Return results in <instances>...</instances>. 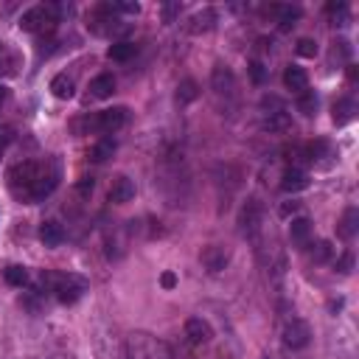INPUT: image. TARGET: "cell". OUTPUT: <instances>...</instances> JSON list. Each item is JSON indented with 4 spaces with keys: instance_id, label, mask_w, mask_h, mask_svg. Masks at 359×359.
<instances>
[{
    "instance_id": "1",
    "label": "cell",
    "mask_w": 359,
    "mask_h": 359,
    "mask_svg": "<svg viewBox=\"0 0 359 359\" xmlns=\"http://www.w3.org/2000/svg\"><path fill=\"white\" fill-rule=\"evenodd\" d=\"M42 286L56 295L59 304H76L79 297L87 292V281L73 273H42Z\"/></svg>"
},
{
    "instance_id": "2",
    "label": "cell",
    "mask_w": 359,
    "mask_h": 359,
    "mask_svg": "<svg viewBox=\"0 0 359 359\" xmlns=\"http://www.w3.org/2000/svg\"><path fill=\"white\" fill-rule=\"evenodd\" d=\"M40 171H42V163H34V160L14 163V166L6 171V180H9V188H12V194L28 202V194H32V186L37 183Z\"/></svg>"
},
{
    "instance_id": "3",
    "label": "cell",
    "mask_w": 359,
    "mask_h": 359,
    "mask_svg": "<svg viewBox=\"0 0 359 359\" xmlns=\"http://www.w3.org/2000/svg\"><path fill=\"white\" fill-rule=\"evenodd\" d=\"M127 124V107H110V110H101L96 112L93 118H84V121H76L73 127L82 132V129H93V132H104V135H112Z\"/></svg>"
},
{
    "instance_id": "4",
    "label": "cell",
    "mask_w": 359,
    "mask_h": 359,
    "mask_svg": "<svg viewBox=\"0 0 359 359\" xmlns=\"http://www.w3.org/2000/svg\"><path fill=\"white\" fill-rule=\"evenodd\" d=\"M127 359H171V348L149 334L129 337V356Z\"/></svg>"
},
{
    "instance_id": "5",
    "label": "cell",
    "mask_w": 359,
    "mask_h": 359,
    "mask_svg": "<svg viewBox=\"0 0 359 359\" xmlns=\"http://www.w3.org/2000/svg\"><path fill=\"white\" fill-rule=\"evenodd\" d=\"M56 9L53 6H34V9H28V12H23V17H20V32H53L56 28Z\"/></svg>"
},
{
    "instance_id": "6",
    "label": "cell",
    "mask_w": 359,
    "mask_h": 359,
    "mask_svg": "<svg viewBox=\"0 0 359 359\" xmlns=\"http://www.w3.org/2000/svg\"><path fill=\"white\" fill-rule=\"evenodd\" d=\"M261 222H264V205L258 197H250L242 205V211H238V230L245 236H256L261 230Z\"/></svg>"
},
{
    "instance_id": "7",
    "label": "cell",
    "mask_w": 359,
    "mask_h": 359,
    "mask_svg": "<svg viewBox=\"0 0 359 359\" xmlns=\"http://www.w3.org/2000/svg\"><path fill=\"white\" fill-rule=\"evenodd\" d=\"M312 343V328L306 320L301 317H292L286 325H284V345L289 351H304L306 345Z\"/></svg>"
},
{
    "instance_id": "8",
    "label": "cell",
    "mask_w": 359,
    "mask_h": 359,
    "mask_svg": "<svg viewBox=\"0 0 359 359\" xmlns=\"http://www.w3.org/2000/svg\"><path fill=\"white\" fill-rule=\"evenodd\" d=\"M59 186V166H42L40 177H37V183L32 186V194H28V202H40L45 197H51Z\"/></svg>"
},
{
    "instance_id": "9",
    "label": "cell",
    "mask_w": 359,
    "mask_h": 359,
    "mask_svg": "<svg viewBox=\"0 0 359 359\" xmlns=\"http://www.w3.org/2000/svg\"><path fill=\"white\" fill-rule=\"evenodd\" d=\"M183 332H186V340H188L191 345H208V343L214 340V328H211V323L202 320V317H188Z\"/></svg>"
},
{
    "instance_id": "10",
    "label": "cell",
    "mask_w": 359,
    "mask_h": 359,
    "mask_svg": "<svg viewBox=\"0 0 359 359\" xmlns=\"http://www.w3.org/2000/svg\"><path fill=\"white\" fill-rule=\"evenodd\" d=\"M199 261L202 267L208 269V273H222V269L230 264V253L219 245H208L202 253H199Z\"/></svg>"
},
{
    "instance_id": "11",
    "label": "cell",
    "mask_w": 359,
    "mask_h": 359,
    "mask_svg": "<svg viewBox=\"0 0 359 359\" xmlns=\"http://www.w3.org/2000/svg\"><path fill=\"white\" fill-rule=\"evenodd\" d=\"M135 199V183L129 177H115L112 180V186H110V202H115V205H127V202H132Z\"/></svg>"
},
{
    "instance_id": "12",
    "label": "cell",
    "mask_w": 359,
    "mask_h": 359,
    "mask_svg": "<svg viewBox=\"0 0 359 359\" xmlns=\"http://www.w3.org/2000/svg\"><path fill=\"white\" fill-rule=\"evenodd\" d=\"M281 188H284L286 194H297V191L309 188V174H306L304 169H297V166H289V169L284 171V177H281Z\"/></svg>"
},
{
    "instance_id": "13",
    "label": "cell",
    "mask_w": 359,
    "mask_h": 359,
    "mask_svg": "<svg viewBox=\"0 0 359 359\" xmlns=\"http://www.w3.org/2000/svg\"><path fill=\"white\" fill-rule=\"evenodd\" d=\"M211 87L216 90L219 96H230L233 90H236V76L227 65H216L214 73H211Z\"/></svg>"
},
{
    "instance_id": "14",
    "label": "cell",
    "mask_w": 359,
    "mask_h": 359,
    "mask_svg": "<svg viewBox=\"0 0 359 359\" xmlns=\"http://www.w3.org/2000/svg\"><path fill=\"white\" fill-rule=\"evenodd\" d=\"M284 84H286V90H292V93L301 96L304 90H309V73L304 68H297V65H289L284 71Z\"/></svg>"
},
{
    "instance_id": "15",
    "label": "cell",
    "mask_w": 359,
    "mask_h": 359,
    "mask_svg": "<svg viewBox=\"0 0 359 359\" xmlns=\"http://www.w3.org/2000/svg\"><path fill=\"white\" fill-rule=\"evenodd\" d=\"M40 242H42L45 247H59V245L65 242V230H62V225L53 222V219H45V222L40 225Z\"/></svg>"
},
{
    "instance_id": "16",
    "label": "cell",
    "mask_w": 359,
    "mask_h": 359,
    "mask_svg": "<svg viewBox=\"0 0 359 359\" xmlns=\"http://www.w3.org/2000/svg\"><path fill=\"white\" fill-rule=\"evenodd\" d=\"M112 93H115V76L112 73H99L93 82H90V96L110 99Z\"/></svg>"
},
{
    "instance_id": "17",
    "label": "cell",
    "mask_w": 359,
    "mask_h": 359,
    "mask_svg": "<svg viewBox=\"0 0 359 359\" xmlns=\"http://www.w3.org/2000/svg\"><path fill=\"white\" fill-rule=\"evenodd\" d=\"M337 233H340V238H354L356 233H359V208H345V214H343V219H340V227H337Z\"/></svg>"
},
{
    "instance_id": "18",
    "label": "cell",
    "mask_w": 359,
    "mask_h": 359,
    "mask_svg": "<svg viewBox=\"0 0 359 359\" xmlns=\"http://www.w3.org/2000/svg\"><path fill=\"white\" fill-rule=\"evenodd\" d=\"M309 236H312V219L309 216H292L289 222V238L297 245H304L309 242Z\"/></svg>"
},
{
    "instance_id": "19",
    "label": "cell",
    "mask_w": 359,
    "mask_h": 359,
    "mask_svg": "<svg viewBox=\"0 0 359 359\" xmlns=\"http://www.w3.org/2000/svg\"><path fill=\"white\" fill-rule=\"evenodd\" d=\"M51 93H53L56 99L68 101V99H73V93H76V84H73V79H71L68 73H59V76L51 79Z\"/></svg>"
},
{
    "instance_id": "20",
    "label": "cell",
    "mask_w": 359,
    "mask_h": 359,
    "mask_svg": "<svg viewBox=\"0 0 359 359\" xmlns=\"http://www.w3.org/2000/svg\"><path fill=\"white\" fill-rule=\"evenodd\" d=\"M216 25V12L214 9H202L191 17V34H205V32H211V28Z\"/></svg>"
},
{
    "instance_id": "21",
    "label": "cell",
    "mask_w": 359,
    "mask_h": 359,
    "mask_svg": "<svg viewBox=\"0 0 359 359\" xmlns=\"http://www.w3.org/2000/svg\"><path fill=\"white\" fill-rule=\"evenodd\" d=\"M138 53V45L129 42V40H121V42H112L107 48V56L112 59V62H129V59Z\"/></svg>"
},
{
    "instance_id": "22",
    "label": "cell",
    "mask_w": 359,
    "mask_h": 359,
    "mask_svg": "<svg viewBox=\"0 0 359 359\" xmlns=\"http://www.w3.org/2000/svg\"><path fill=\"white\" fill-rule=\"evenodd\" d=\"M115 140L112 138H101V140H96L93 143V149H90V160L93 163H104V160H110L112 155H115Z\"/></svg>"
},
{
    "instance_id": "23",
    "label": "cell",
    "mask_w": 359,
    "mask_h": 359,
    "mask_svg": "<svg viewBox=\"0 0 359 359\" xmlns=\"http://www.w3.org/2000/svg\"><path fill=\"white\" fill-rule=\"evenodd\" d=\"M354 112H356V104H354V99H340V101L332 107V118H334V124H337V127L348 124L351 118H354Z\"/></svg>"
},
{
    "instance_id": "24",
    "label": "cell",
    "mask_w": 359,
    "mask_h": 359,
    "mask_svg": "<svg viewBox=\"0 0 359 359\" xmlns=\"http://www.w3.org/2000/svg\"><path fill=\"white\" fill-rule=\"evenodd\" d=\"M289 127H292V118L286 115V110L269 112V115L264 118V129H267V132H286Z\"/></svg>"
},
{
    "instance_id": "25",
    "label": "cell",
    "mask_w": 359,
    "mask_h": 359,
    "mask_svg": "<svg viewBox=\"0 0 359 359\" xmlns=\"http://www.w3.org/2000/svg\"><path fill=\"white\" fill-rule=\"evenodd\" d=\"M197 99H199V84L194 79H183L177 84V101L180 104H191Z\"/></svg>"
},
{
    "instance_id": "26",
    "label": "cell",
    "mask_w": 359,
    "mask_h": 359,
    "mask_svg": "<svg viewBox=\"0 0 359 359\" xmlns=\"http://www.w3.org/2000/svg\"><path fill=\"white\" fill-rule=\"evenodd\" d=\"M332 256H334V247H332V242H325V238H320V242L309 245V258H312L314 264L332 261Z\"/></svg>"
},
{
    "instance_id": "27",
    "label": "cell",
    "mask_w": 359,
    "mask_h": 359,
    "mask_svg": "<svg viewBox=\"0 0 359 359\" xmlns=\"http://www.w3.org/2000/svg\"><path fill=\"white\" fill-rule=\"evenodd\" d=\"M273 12L281 14V20H278L281 32H289V28H295V23L301 20V9H292V6H273Z\"/></svg>"
},
{
    "instance_id": "28",
    "label": "cell",
    "mask_w": 359,
    "mask_h": 359,
    "mask_svg": "<svg viewBox=\"0 0 359 359\" xmlns=\"http://www.w3.org/2000/svg\"><path fill=\"white\" fill-rule=\"evenodd\" d=\"M301 152H304V158L306 160H320V158H325L328 155V140H323V138H317V140H309L306 146H301Z\"/></svg>"
},
{
    "instance_id": "29",
    "label": "cell",
    "mask_w": 359,
    "mask_h": 359,
    "mask_svg": "<svg viewBox=\"0 0 359 359\" xmlns=\"http://www.w3.org/2000/svg\"><path fill=\"white\" fill-rule=\"evenodd\" d=\"M3 278H6L9 286H20V289H23V286L28 284V269L20 267V264H12V267L3 269Z\"/></svg>"
},
{
    "instance_id": "30",
    "label": "cell",
    "mask_w": 359,
    "mask_h": 359,
    "mask_svg": "<svg viewBox=\"0 0 359 359\" xmlns=\"http://www.w3.org/2000/svg\"><path fill=\"white\" fill-rule=\"evenodd\" d=\"M317 93H314V90H304V93L301 96H297V110H301L304 115H314L317 112Z\"/></svg>"
},
{
    "instance_id": "31",
    "label": "cell",
    "mask_w": 359,
    "mask_h": 359,
    "mask_svg": "<svg viewBox=\"0 0 359 359\" xmlns=\"http://www.w3.org/2000/svg\"><path fill=\"white\" fill-rule=\"evenodd\" d=\"M325 12L337 20L334 25H348V3H343V0H337V3H328Z\"/></svg>"
},
{
    "instance_id": "32",
    "label": "cell",
    "mask_w": 359,
    "mask_h": 359,
    "mask_svg": "<svg viewBox=\"0 0 359 359\" xmlns=\"http://www.w3.org/2000/svg\"><path fill=\"white\" fill-rule=\"evenodd\" d=\"M301 56H306V59H314L317 56V40H312V37H304V40H297V48H295Z\"/></svg>"
},
{
    "instance_id": "33",
    "label": "cell",
    "mask_w": 359,
    "mask_h": 359,
    "mask_svg": "<svg viewBox=\"0 0 359 359\" xmlns=\"http://www.w3.org/2000/svg\"><path fill=\"white\" fill-rule=\"evenodd\" d=\"M250 79H253L256 84H264V82H267V68H264V62H258V59H253V62H250Z\"/></svg>"
},
{
    "instance_id": "34",
    "label": "cell",
    "mask_w": 359,
    "mask_h": 359,
    "mask_svg": "<svg viewBox=\"0 0 359 359\" xmlns=\"http://www.w3.org/2000/svg\"><path fill=\"white\" fill-rule=\"evenodd\" d=\"M351 269H354V253H343V256L337 258V273L351 275Z\"/></svg>"
},
{
    "instance_id": "35",
    "label": "cell",
    "mask_w": 359,
    "mask_h": 359,
    "mask_svg": "<svg viewBox=\"0 0 359 359\" xmlns=\"http://www.w3.org/2000/svg\"><path fill=\"white\" fill-rule=\"evenodd\" d=\"M93 188H96V180H93V177H82L79 186H76L79 197H90V194H93Z\"/></svg>"
},
{
    "instance_id": "36",
    "label": "cell",
    "mask_w": 359,
    "mask_h": 359,
    "mask_svg": "<svg viewBox=\"0 0 359 359\" xmlns=\"http://www.w3.org/2000/svg\"><path fill=\"white\" fill-rule=\"evenodd\" d=\"M297 211H301V202H295V199H289V202H284V205H281V211H278V214H281L284 219H289V216H295Z\"/></svg>"
},
{
    "instance_id": "37",
    "label": "cell",
    "mask_w": 359,
    "mask_h": 359,
    "mask_svg": "<svg viewBox=\"0 0 359 359\" xmlns=\"http://www.w3.org/2000/svg\"><path fill=\"white\" fill-rule=\"evenodd\" d=\"M112 6H115V12H124V14H138L140 12V6L129 3V0H121V3H112Z\"/></svg>"
},
{
    "instance_id": "38",
    "label": "cell",
    "mask_w": 359,
    "mask_h": 359,
    "mask_svg": "<svg viewBox=\"0 0 359 359\" xmlns=\"http://www.w3.org/2000/svg\"><path fill=\"white\" fill-rule=\"evenodd\" d=\"M160 286H163V289H174V286H177V275H174V273H163V275H160Z\"/></svg>"
},
{
    "instance_id": "39",
    "label": "cell",
    "mask_w": 359,
    "mask_h": 359,
    "mask_svg": "<svg viewBox=\"0 0 359 359\" xmlns=\"http://www.w3.org/2000/svg\"><path fill=\"white\" fill-rule=\"evenodd\" d=\"M174 14H180V3H169V6H163V20H166V23H171Z\"/></svg>"
},
{
    "instance_id": "40",
    "label": "cell",
    "mask_w": 359,
    "mask_h": 359,
    "mask_svg": "<svg viewBox=\"0 0 359 359\" xmlns=\"http://www.w3.org/2000/svg\"><path fill=\"white\" fill-rule=\"evenodd\" d=\"M356 76H359V73H356V65H348V79L356 82Z\"/></svg>"
},
{
    "instance_id": "41",
    "label": "cell",
    "mask_w": 359,
    "mask_h": 359,
    "mask_svg": "<svg viewBox=\"0 0 359 359\" xmlns=\"http://www.w3.org/2000/svg\"><path fill=\"white\" fill-rule=\"evenodd\" d=\"M3 96H6V87H3V84H0V99H3Z\"/></svg>"
}]
</instances>
